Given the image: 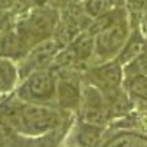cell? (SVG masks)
I'll return each instance as SVG.
<instances>
[{
  "label": "cell",
  "instance_id": "6da1fadb",
  "mask_svg": "<svg viewBox=\"0 0 147 147\" xmlns=\"http://www.w3.org/2000/svg\"><path fill=\"white\" fill-rule=\"evenodd\" d=\"M128 22L125 15L119 16L112 25H109L103 31L97 34L96 38V55L103 59L116 55L124 49L125 43L128 41Z\"/></svg>",
  "mask_w": 147,
  "mask_h": 147
},
{
  "label": "cell",
  "instance_id": "ba28073f",
  "mask_svg": "<svg viewBox=\"0 0 147 147\" xmlns=\"http://www.w3.org/2000/svg\"><path fill=\"white\" fill-rule=\"evenodd\" d=\"M16 80L15 68L7 60H0V88L7 90Z\"/></svg>",
  "mask_w": 147,
  "mask_h": 147
},
{
  "label": "cell",
  "instance_id": "5b68a950",
  "mask_svg": "<svg viewBox=\"0 0 147 147\" xmlns=\"http://www.w3.org/2000/svg\"><path fill=\"white\" fill-rule=\"evenodd\" d=\"M144 46H146V40H144V37L137 31V32H134L132 37L125 43L124 49L121 50V55H119V59H118V62L121 65H127L129 63L131 60H134L137 56H140L144 50Z\"/></svg>",
  "mask_w": 147,
  "mask_h": 147
},
{
  "label": "cell",
  "instance_id": "277c9868",
  "mask_svg": "<svg viewBox=\"0 0 147 147\" xmlns=\"http://www.w3.org/2000/svg\"><path fill=\"white\" fill-rule=\"evenodd\" d=\"M28 91L38 99H46L52 96L53 91V77L49 72H37L30 78L28 84L25 85Z\"/></svg>",
  "mask_w": 147,
  "mask_h": 147
},
{
  "label": "cell",
  "instance_id": "8fae6325",
  "mask_svg": "<svg viewBox=\"0 0 147 147\" xmlns=\"http://www.w3.org/2000/svg\"><path fill=\"white\" fill-rule=\"evenodd\" d=\"M78 0H55V3L59 6H71L74 3H77Z\"/></svg>",
  "mask_w": 147,
  "mask_h": 147
},
{
  "label": "cell",
  "instance_id": "52a82bcc",
  "mask_svg": "<svg viewBox=\"0 0 147 147\" xmlns=\"http://www.w3.org/2000/svg\"><path fill=\"white\" fill-rule=\"evenodd\" d=\"M112 3L113 0H87L84 7L90 18H100L102 15L110 12Z\"/></svg>",
  "mask_w": 147,
  "mask_h": 147
},
{
  "label": "cell",
  "instance_id": "9c48e42d",
  "mask_svg": "<svg viewBox=\"0 0 147 147\" xmlns=\"http://www.w3.org/2000/svg\"><path fill=\"white\" fill-rule=\"evenodd\" d=\"M59 90H60V102H62L63 105H72L77 100V97H78L77 96V88L72 82H69V81L60 82Z\"/></svg>",
  "mask_w": 147,
  "mask_h": 147
},
{
  "label": "cell",
  "instance_id": "8992f818",
  "mask_svg": "<svg viewBox=\"0 0 147 147\" xmlns=\"http://www.w3.org/2000/svg\"><path fill=\"white\" fill-rule=\"evenodd\" d=\"M127 88L132 96L140 97V99H147V77L146 75L127 77Z\"/></svg>",
  "mask_w": 147,
  "mask_h": 147
},
{
  "label": "cell",
  "instance_id": "30bf717a",
  "mask_svg": "<svg viewBox=\"0 0 147 147\" xmlns=\"http://www.w3.org/2000/svg\"><path fill=\"white\" fill-rule=\"evenodd\" d=\"M125 2L134 18H143L147 13V0H125Z\"/></svg>",
  "mask_w": 147,
  "mask_h": 147
},
{
  "label": "cell",
  "instance_id": "7a4b0ae2",
  "mask_svg": "<svg viewBox=\"0 0 147 147\" xmlns=\"http://www.w3.org/2000/svg\"><path fill=\"white\" fill-rule=\"evenodd\" d=\"M55 13L52 10H40L30 15L25 19L24 25L19 27V37L27 44V40H32L34 43L41 41L44 37L50 35L52 28L55 25Z\"/></svg>",
  "mask_w": 147,
  "mask_h": 147
},
{
  "label": "cell",
  "instance_id": "3957f363",
  "mask_svg": "<svg viewBox=\"0 0 147 147\" xmlns=\"http://www.w3.org/2000/svg\"><path fill=\"white\" fill-rule=\"evenodd\" d=\"M88 78L99 88L112 90L118 87L122 80V65L119 62H107L102 66L94 68L90 72Z\"/></svg>",
  "mask_w": 147,
  "mask_h": 147
},
{
  "label": "cell",
  "instance_id": "7c38bea8",
  "mask_svg": "<svg viewBox=\"0 0 147 147\" xmlns=\"http://www.w3.org/2000/svg\"><path fill=\"white\" fill-rule=\"evenodd\" d=\"M143 27H144V28H143V30H144V32L147 34V13L143 16Z\"/></svg>",
  "mask_w": 147,
  "mask_h": 147
}]
</instances>
